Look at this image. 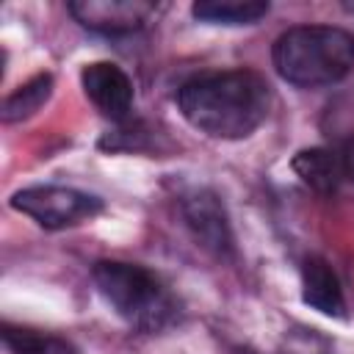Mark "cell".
<instances>
[{"instance_id": "1", "label": "cell", "mask_w": 354, "mask_h": 354, "mask_svg": "<svg viewBox=\"0 0 354 354\" xmlns=\"http://www.w3.org/2000/svg\"><path fill=\"white\" fill-rule=\"evenodd\" d=\"M177 105L194 130L210 138L238 141L266 122L271 111V86L252 69L207 72L191 77L180 88Z\"/></svg>"}, {"instance_id": "2", "label": "cell", "mask_w": 354, "mask_h": 354, "mask_svg": "<svg viewBox=\"0 0 354 354\" xmlns=\"http://www.w3.org/2000/svg\"><path fill=\"white\" fill-rule=\"evenodd\" d=\"M274 69L299 88L335 86L354 69V36L332 25H299L274 41Z\"/></svg>"}, {"instance_id": "3", "label": "cell", "mask_w": 354, "mask_h": 354, "mask_svg": "<svg viewBox=\"0 0 354 354\" xmlns=\"http://www.w3.org/2000/svg\"><path fill=\"white\" fill-rule=\"evenodd\" d=\"M105 304L133 329L155 332L174 318V299L166 285L136 263L100 260L91 271Z\"/></svg>"}, {"instance_id": "4", "label": "cell", "mask_w": 354, "mask_h": 354, "mask_svg": "<svg viewBox=\"0 0 354 354\" xmlns=\"http://www.w3.org/2000/svg\"><path fill=\"white\" fill-rule=\"evenodd\" d=\"M11 207L44 230H64L102 213V199L64 185H30L11 196Z\"/></svg>"}, {"instance_id": "5", "label": "cell", "mask_w": 354, "mask_h": 354, "mask_svg": "<svg viewBox=\"0 0 354 354\" xmlns=\"http://www.w3.org/2000/svg\"><path fill=\"white\" fill-rule=\"evenodd\" d=\"M299 180L321 196L343 199L354 194V147H313L293 158Z\"/></svg>"}, {"instance_id": "6", "label": "cell", "mask_w": 354, "mask_h": 354, "mask_svg": "<svg viewBox=\"0 0 354 354\" xmlns=\"http://www.w3.org/2000/svg\"><path fill=\"white\" fill-rule=\"evenodd\" d=\"M69 14L88 30L105 36H124L141 30L152 14H158L155 3L144 0H80L69 3Z\"/></svg>"}, {"instance_id": "7", "label": "cell", "mask_w": 354, "mask_h": 354, "mask_svg": "<svg viewBox=\"0 0 354 354\" xmlns=\"http://www.w3.org/2000/svg\"><path fill=\"white\" fill-rule=\"evenodd\" d=\"M80 83L94 108L111 122H124L133 108V83L122 66L111 61H94L83 66Z\"/></svg>"}, {"instance_id": "8", "label": "cell", "mask_w": 354, "mask_h": 354, "mask_svg": "<svg viewBox=\"0 0 354 354\" xmlns=\"http://www.w3.org/2000/svg\"><path fill=\"white\" fill-rule=\"evenodd\" d=\"M183 213H185V221H188L194 238L205 249H210L218 257H230L232 254L230 221H227L224 205L218 202L216 194H210V191H194L191 196H185Z\"/></svg>"}, {"instance_id": "9", "label": "cell", "mask_w": 354, "mask_h": 354, "mask_svg": "<svg viewBox=\"0 0 354 354\" xmlns=\"http://www.w3.org/2000/svg\"><path fill=\"white\" fill-rule=\"evenodd\" d=\"M301 299L313 310L329 315V318H343L346 315V299L337 274L324 257H307L301 263Z\"/></svg>"}, {"instance_id": "10", "label": "cell", "mask_w": 354, "mask_h": 354, "mask_svg": "<svg viewBox=\"0 0 354 354\" xmlns=\"http://www.w3.org/2000/svg\"><path fill=\"white\" fill-rule=\"evenodd\" d=\"M191 14L199 22H210V25H254L257 19H263L268 14V3H241V0H205V3H194Z\"/></svg>"}, {"instance_id": "11", "label": "cell", "mask_w": 354, "mask_h": 354, "mask_svg": "<svg viewBox=\"0 0 354 354\" xmlns=\"http://www.w3.org/2000/svg\"><path fill=\"white\" fill-rule=\"evenodd\" d=\"M53 94V75H36L28 83H22L17 91H11L3 105H0V116L3 122H22L28 116H33Z\"/></svg>"}, {"instance_id": "12", "label": "cell", "mask_w": 354, "mask_h": 354, "mask_svg": "<svg viewBox=\"0 0 354 354\" xmlns=\"http://www.w3.org/2000/svg\"><path fill=\"white\" fill-rule=\"evenodd\" d=\"M3 343L11 354H80L77 346H72L69 340H64L58 335L11 326V324L3 326Z\"/></svg>"}]
</instances>
